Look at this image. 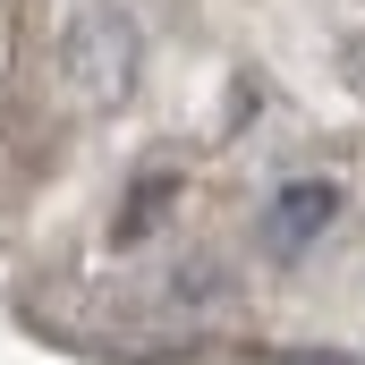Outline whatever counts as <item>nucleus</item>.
Returning a JSON list of instances; mask_svg holds the SVG:
<instances>
[{
  "instance_id": "f257e3e1",
  "label": "nucleus",
  "mask_w": 365,
  "mask_h": 365,
  "mask_svg": "<svg viewBox=\"0 0 365 365\" xmlns=\"http://www.w3.org/2000/svg\"><path fill=\"white\" fill-rule=\"evenodd\" d=\"M68 77L86 102H119L128 77H136V43H128V17H110V9H86L77 17V34H68Z\"/></svg>"
},
{
  "instance_id": "f03ea898",
  "label": "nucleus",
  "mask_w": 365,
  "mask_h": 365,
  "mask_svg": "<svg viewBox=\"0 0 365 365\" xmlns=\"http://www.w3.org/2000/svg\"><path fill=\"white\" fill-rule=\"evenodd\" d=\"M331 204H340V195H331L323 179L280 187V204H272V247H306V238H314V230L331 221Z\"/></svg>"
}]
</instances>
